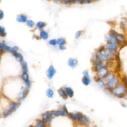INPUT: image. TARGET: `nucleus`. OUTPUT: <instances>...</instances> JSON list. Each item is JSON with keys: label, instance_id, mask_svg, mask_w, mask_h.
<instances>
[{"label": "nucleus", "instance_id": "obj_1", "mask_svg": "<svg viewBox=\"0 0 127 127\" xmlns=\"http://www.w3.org/2000/svg\"><path fill=\"white\" fill-rule=\"evenodd\" d=\"M127 92V85L124 83H119L117 86L113 89L111 93L112 94L119 98H124V95Z\"/></svg>", "mask_w": 127, "mask_h": 127}, {"label": "nucleus", "instance_id": "obj_2", "mask_svg": "<svg viewBox=\"0 0 127 127\" xmlns=\"http://www.w3.org/2000/svg\"><path fill=\"white\" fill-rule=\"evenodd\" d=\"M97 56L100 61L103 62L113 59L115 57V54L114 52L106 49V50L104 49L102 52H100Z\"/></svg>", "mask_w": 127, "mask_h": 127}, {"label": "nucleus", "instance_id": "obj_3", "mask_svg": "<svg viewBox=\"0 0 127 127\" xmlns=\"http://www.w3.org/2000/svg\"><path fill=\"white\" fill-rule=\"evenodd\" d=\"M69 116L73 120H78L84 124H88L89 123L88 118L86 116H85V115H83L80 113L75 112L73 113H70Z\"/></svg>", "mask_w": 127, "mask_h": 127}, {"label": "nucleus", "instance_id": "obj_4", "mask_svg": "<svg viewBox=\"0 0 127 127\" xmlns=\"http://www.w3.org/2000/svg\"><path fill=\"white\" fill-rule=\"evenodd\" d=\"M119 83V78L117 76H114L113 78L107 83V88L110 91L112 92L113 89L115 88L117 85Z\"/></svg>", "mask_w": 127, "mask_h": 127}, {"label": "nucleus", "instance_id": "obj_5", "mask_svg": "<svg viewBox=\"0 0 127 127\" xmlns=\"http://www.w3.org/2000/svg\"><path fill=\"white\" fill-rule=\"evenodd\" d=\"M55 115L53 112H47L44 113L42 115V120L46 124L50 123L52 119L54 118Z\"/></svg>", "mask_w": 127, "mask_h": 127}, {"label": "nucleus", "instance_id": "obj_6", "mask_svg": "<svg viewBox=\"0 0 127 127\" xmlns=\"http://www.w3.org/2000/svg\"><path fill=\"white\" fill-rule=\"evenodd\" d=\"M109 74V70L106 67L104 66L97 71V77L101 78H104Z\"/></svg>", "mask_w": 127, "mask_h": 127}, {"label": "nucleus", "instance_id": "obj_7", "mask_svg": "<svg viewBox=\"0 0 127 127\" xmlns=\"http://www.w3.org/2000/svg\"><path fill=\"white\" fill-rule=\"evenodd\" d=\"M115 34L117 39V40L119 43V44H125L127 42V40L125 36L123 34H120L117 33V32L115 31Z\"/></svg>", "mask_w": 127, "mask_h": 127}, {"label": "nucleus", "instance_id": "obj_8", "mask_svg": "<svg viewBox=\"0 0 127 127\" xmlns=\"http://www.w3.org/2000/svg\"><path fill=\"white\" fill-rule=\"evenodd\" d=\"M28 93V89L25 87H22L21 88V92L18 94V99L19 100H23L27 96Z\"/></svg>", "mask_w": 127, "mask_h": 127}, {"label": "nucleus", "instance_id": "obj_9", "mask_svg": "<svg viewBox=\"0 0 127 127\" xmlns=\"http://www.w3.org/2000/svg\"><path fill=\"white\" fill-rule=\"evenodd\" d=\"M119 44L114 43H107V45L106 46V49L111 51L115 52L117 50V49L119 47Z\"/></svg>", "mask_w": 127, "mask_h": 127}, {"label": "nucleus", "instance_id": "obj_10", "mask_svg": "<svg viewBox=\"0 0 127 127\" xmlns=\"http://www.w3.org/2000/svg\"><path fill=\"white\" fill-rule=\"evenodd\" d=\"M83 74L84 75V76L82 78V83L84 85H88L90 83V82L91 81L90 78V77L89 76L88 73V72L87 71H84Z\"/></svg>", "mask_w": 127, "mask_h": 127}, {"label": "nucleus", "instance_id": "obj_11", "mask_svg": "<svg viewBox=\"0 0 127 127\" xmlns=\"http://www.w3.org/2000/svg\"><path fill=\"white\" fill-rule=\"evenodd\" d=\"M56 71L55 70V69L54 68V66L53 65H50V67H49L47 72V77L49 78V79H51L53 78V77L54 76V74H55Z\"/></svg>", "mask_w": 127, "mask_h": 127}, {"label": "nucleus", "instance_id": "obj_12", "mask_svg": "<svg viewBox=\"0 0 127 127\" xmlns=\"http://www.w3.org/2000/svg\"><path fill=\"white\" fill-rule=\"evenodd\" d=\"M22 78L23 81L25 82L27 86L29 88L31 86L30 82L29 80V75L27 71H23L22 74Z\"/></svg>", "mask_w": 127, "mask_h": 127}, {"label": "nucleus", "instance_id": "obj_13", "mask_svg": "<svg viewBox=\"0 0 127 127\" xmlns=\"http://www.w3.org/2000/svg\"><path fill=\"white\" fill-rule=\"evenodd\" d=\"M78 64V61L76 59H75L74 58H69L68 61V64L69 66L74 68Z\"/></svg>", "mask_w": 127, "mask_h": 127}, {"label": "nucleus", "instance_id": "obj_14", "mask_svg": "<svg viewBox=\"0 0 127 127\" xmlns=\"http://www.w3.org/2000/svg\"><path fill=\"white\" fill-rule=\"evenodd\" d=\"M59 94L64 99H66L67 98V94L66 91H64L63 88H60L58 90Z\"/></svg>", "mask_w": 127, "mask_h": 127}, {"label": "nucleus", "instance_id": "obj_15", "mask_svg": "<svg viewBox=\"0 0 127 127\" xmlns=\"http://www.w3.org/2000/svg\"><path fill=\"white\" fill-rule=\"evenodd\" d=\"M16 19L19 22H25L27 20V16L23 14L18 15L16 18Z\"/></svg>", "mask_w": 127, "mask_h": 127}, {"label": "nucleus", "instance_id": "obj_16", "mask_svg": "<svg viewBox=\"0 0 127 127\" xmlns=\"http://www.w3.org/2000/svg\"><path fill=\"white\" fill-rule=\"evenodd\" d=\"M0 49H1V52H2V49L5 50L7 51L10 52L11 53H12V51L14 50L13 48L12 49L9 46H8L6 45H5V44H2V43H0Z\"/></svg>", "mask_w": 127, "mask_h": 127}, {"label": "nucleus", "instance_id": "obj_17", "mask_svg": "<svg viewBox=\"0 0 127 127\" xmlns=\"http://www.w3.org/2000/svg\"><path fill=\"white\" fill-rule=\"evenodd\" d=\"M13 55L15 57V58L16 59V60L18 61H19V62H21V63L22 62V61H23V57L20 54L17 53V52H16L13 54Z\"/></svg>", "mask_w": 127, "mask_h": 127}, {"label": "nucleus", "instance_id": "obj_18", "mask_svg": "<svg viewBox=\"0 0 127 127\" xmlns=\"http://www.w3.org/2000/svg\"><path fill=\"white\" fill-rule=\"evenodd\" d=\"M19 103H11L9 105V109L12 110H15L18 109L20 106Z\"/></svg>", "mask_w": 127, "mask_h": 127}, {"label": "nucleus", "instance_id": "obj_19", "mask_svg": "<svg viewBox=\"0 0 127 127\" xmlns=\"http://www.w3.org/2000/svg\"><path fill=\"white\" fill-rule=\"evenodd\" d=\"M55 116H65L66 114V113L64 111H61V110H58L53 112Z\"/></svg>", "mask_w": 127, "mask_h": 127}, {"label": "nucleus", "instance_id": "obj_20", "mask_svg": "<svg viewBox=\"0 0 127 127\" xmlns=\"http://www.w3.org/2000/svg\"><path fill=\"white\" fill-rule=\"evenodd\" d=\"M40 37L44 40H46L48 38V34L45 31H42L40 32Z\"/></svg>", "mask_w": 127, "mask_h": 127}, {"label": "nucleus", "instance_id": "obj_21", "mask_svg": "<svg viewBox=\"0 0 127 127\" xmlns=\"http://www.w3.org/2000/svg\"><path fill=\"white\" fill-rule=\"evenodd\" d=\"M66 92L67 94V95L70 97H72L73 95V90L70 88V87H67L66 88Z\"/></svg>", "mask_w": 127, "mask_h": 127}, {"label": "nucleus", "instance_id": "obj_22", "mask_svg": "<svg viewBox=\"0 0 127 127\" xmlns=\"http://www.w3.org/2000/svg\"><path fill=\"white\" fill-rule=\"evenodd\" d=\"M46 25V24L44 22H42V21H39L38 22L36 23V26L37 27H38L39 29H42L43 28H44L45 26Z\"/></svg>", "mask_w": 127, "mask_h": 127}, {"label": "nucleus", "instance_id": "obj_23", "mask_svg": "<svg viewBox=\"0 0 127 127\" xmlns=\"http://www.w3.org/2000/svg\"><path fill=\"white\" fill-rule=\"evenodd\" d=\"M45 123L42 120V121H38L36 122V126L38 127H44L45 126Z\"/></svg>", "mask_w": 127, "mask_h": 127}, {"label": "nucleus", "instance_id": "obj_24", "mask_svg": "<svg viewBox=\"0 0 127 127\" xmlns=\"http://www.w3.org/2000/svg\"><path fill=\"white\" fill-rule=\"evenodd\" d=\"M46 95L49 98H52L54 95V92L51 89H48L46 92Z\"/></svg>", "mask_w": 127, "mask_h": 127}, {"label": "nucleus", "instance_id": "obj_25", "mask_svg": "<svg viewBox=\"0 0 127 127\" xmlns=\"http://www.w3.org/2000/svg\"><path fill=\"white\" fill-rule=\"evenodd\" d=\"M12 112H13V110L10 109L9 110H5L4 111H3V112L2 113V115L3 116H7L12 114Z\"/></svg>", "mask_w": 127, "mask_h": 127}, {"label": "nucleus", "instance_id": "obj_26", "mask_svg": "<svg viewBox=\"0 0 127 127\" xmlns=\"http://www.w3.org/2000/svg\"><path fill=\"white\" fill-rule=\"evenodd\" d=\"M21 66L22 67V69L23 70V71H27V63L25 62H23L21 63Z\"/></svg>", "mask_w": 127, "mask_h": 127}, {"label": "nucleus", "instance_id": "obj_27", "mask_svg": "<svg viewBox=\"0 0 127 127\" xmlns=\"http://www.w3.org/2000/svg\"><path fill=\"white\" fill-rule=\"evenodd\" d=\"M26 22H27V25H28V26H29L30 28L33 27L34 26V25H35L34 22L33 21H32V20H27L26 21Z\"/></svg>", "mask_w": 127, "mask_h": 127}, {"label": "nucleus", "instance_id": "obj_28", "mask_svg": "<svg viewBox=\"0 0 127 127\" xmlns=\"http://www.w3.org/2000/svg\"><path fill=\"white\" fill-rule=\"evenodd\" d=\"M65 43V41L64 38H60L57 40V44H58L60 45H64Z\"/></svg>", "mask_w": 127, "mask_h": 127}, {"label": "nucleus", "instance_id": "obj_29", "mask_svg": "<svg viewBox=\"0 0 127 127\" xmlns=\"http://www.w3.org/2000/svg\"><path fill=\"white\" fill-rule=\"evenodd\" d=\"M0 36L2 37L5 36L6 35V32L5 31V29L4 27L2 26L0 27Z\"/></svg>", "mask_w": 127, "mask_h": 127}, {"label": "nucleus", "instance_id": "obj_30", "mask_svg": "<svg viewBox=\"0 0 127 127\" xmlns=\"http://www.w3.org/2000/svg\"><path fill=\"white\" fill-rule=\"evenodd\" d=\"M49 44L51 45L54 46V45H55L57 44V41L56 39H52V40H51L49 41Z\"/></svg>", "mask_w": 127, "mask_h": 127}, {"label": "nucleus", "instance_id": "obj_31", "mask_svg": "<svg viewBox=\"0 0 127 127\" xmlns=\"http://www.w3.org/2000/svg\"><path fill=\"white\" fill-rule=\"evenodd\" d=\"M91 2V0H79L80 4H87Z\"/></svg>", "mask_w": 127, "mask_h": 127}, {"label": "nucleus", "instance_id": "obj_32", "mask_svg": "<svg viewBox=\"0 0 127 127\" xmlns=\"http://www.w3.org/2000/svg\"><path fill=\"white\" fill-rule=\"evenodd\" d=\"M81 33H82V31H77L76 33V35H75V38H76V39L78 38L80 36Z\"/></svg>", "mask_w": 127, "mask_h": 127}, {"label": "nucleus", "instance_id": "obj_33", "mask_svg": "<svg viewBox=\"0 0 127 127\" xmlns=\"http://www.w3.org/2000/svg\"><path fill=\"white\" fill-rule=\"evenodd\" d=\"M4 16V14H3V12L2 10H0V19H2V18Z\"/></svg>", "mask_w": 127, "mask_h": 127}, {"label": "nucleus", "instance_id": "obj_34", "mask_svg": "<svg viewBox=\"0 0 127 127\" xmlns=\"http://www.w3.org/2000/svg\"><path fill=\"white\" fill-rule=\"evenodd\" d=\"M64 2L66 4H69L72 2V0H63Z\"/></svg>", "mask_w": 127, "mask_h": 127}, {"label": "nucleus", "instance_id": "obj_35", "mask_svg": "<svg viewBox=\"0 0 127 127\" xmlns=\"http://www.w3.org/2000/svg\"><path fill=\"white\" fill-rule=\"evenodd\" d=\"M60 49L61 50H65L66 49V47L64 46V45H60Z\"/></svg>", "mask_w": 127, "mask_h": 127}, {"label": "nucleus", "instance_id": "obj_36", "mask_svg": "<svg viewBox=\"0 0 127 127\" xmlns=\"http://www.w3.org/2000/svg\"><path fill=\"white\" fill-rule=\"evenodd\" d=\"M72 2H73V3H79V0H72Z\"/></svg>", "mask_w": 127, "mask_h": 127}, {"label": "nucleus", "instance_id": "obj_37", "mask_svg": "<svg viewBox=\"0 0 127 127\" xmlns=\"http://www.w3.org/2000/svg\"><path fill=\"white\" fill-rule=\"evenodd\" d=\"M62 0H55L56 3H61L62 1Z\"/></svg>", "mask_w": 127, "mask_h": 127}, {"label": "nucleus", "instance_id": "obj_38", "mask_svg": "<svg viewBox=\"0 0 127 127\" xmlns=\"http://www.w3.org/2000/svg\"><path fill=\"white\" fill-rule=\"evenodd\" d=\"M121 105H122V107H124V108H126V107H127V105H126V104H125V103H122V104H121Z\"/></svg>", "mask_w": 127, "mask_h": 127}, {"label": "nucleus", "instance_id": "obj_39", "mask_svg": "<svg viewBox=\"0 0 127 127\" xmlns=\"http://www.w3.org/2000/svg\"><path fill=\"white\" fill-rule=\"evenodd\" d=\"M63 110L66 113V114H67V110H66V108H65V106H64V107L63 108Z\"/></svg>", "mask_w": 127, "mask_h": 127}, {"label": "nucleus", "instance_id": "obj_40", "mask_svg": "<svg viewBox=\"0 0 127 127\" xmlns=\"http://www.w3.org/2000/svg\"><path fill=\"white\" fill-rule=\"evenodd\" d=\"M124 98H125L126 99H127V92H126V94H125V95H124Z\"/></svg>", "mask_w": 127, "mask_h": 127}, {"label": "nucleus", "instance_id": "obj_41", "mask_svg": "<svg viewBox=\"0 0 127 127\" xmlns=\"http://www.w3.org/2000/svg\"><path fill=\"white\" fill-rule=\"evenodd\" d=\"M13 49H14L15 50H16V51L17 50H18V48L17 47H13Z\"/></svg>", "mask_w": 127, "mask_h": 127}, {"label": "nucleus", "instance_id": "obj_42", "mask_svg": "<svg viewBox=\"0 0 127 127\" xmlns=\"http://www.w3.org/2000/svg\"><path fill=\"white\" fill-rule=\"evenodd\" d=\"M92 0V1H95V0Z\"/></svg>", "mask_w": 127, "mask_h": 127}]
</instances>
